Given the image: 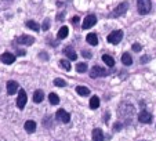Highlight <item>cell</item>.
I'll list each match as a JSON object with an SVG mask.
<instances>
[{"label":"cell","mask_w":156,"mask_h":141,"mask_svg":"<svg viewBox=\"0 0 156 141\" xmlns=\"http://www.w3.org/2000/svg\"><path fill=\"white\" fill-rule=\"evenodd\" d=\"M76 93L79 94V96H83V97H84V96H88V94H90V90H88L87 87H84V86H77Z\"/></svg>","instance_id":"19"},{"label":"cell","mask_w":156,"mask_h":141,"mask_svg":"<svg viewBox=\"0 0 156 141\" xmlns=\"http://www.w3.org/2000/svg\"><path fill=\"white\" fill-rule=\"evenodd\" d=\"M119 129H120V123H116L115 125V130H119Z\"/></svg>","instance_id":"34"},{"label":"cell","mask_w":156,"mask_h":141,"mask_svg":"<svg viewBox=\"0 0 156 141\" xmlns=\"http://www.w3.org/2000/svg\"><path fill=\"white\" fill-rule=\"evenodd\" d=\"M123 39V32L122 31H113L108 35V42L112 44H118L120 43V40Z\"/></svg>","instance_id":"4"},{"label":"cell","mask_w":156,"mask_h":141,"mask_svg":"<svg viewBox=\"0 0 156 141\" xmlns=\"http://www.w3.org/2000/svg\"><path fill=\"white\" fill-rule=\"evenodd\" d=\"M17 90H18V83L15 82V80H10V82H7V93H9L10 96L15 94Z\"/></svg>","instance_id":"12"},{"label":"cell","mask_w":156,"mask_h":141,"mask_svg":"<svg viewBox=\"0 0 156 141\" xmlns=\"http://www.w3.org/2000/svg\"><path fill=\"white\" fill-rule=\"evenodd\" d=\"M55 116L59 122H62V123H68V122L71 121V115L65 111V109H58V112L55 114Z\"/></svg>","instance_id":"7"},{"label":"cell","mask_w":156,"mask_h":141,"mask_svg":"<svg viewBox=\"0 0 156 141\" xmlns=\"http://www.w3.org/2000/svg\"><path fill=\"white\" fill-rule=\"evenodd\" d=\"M122 62H123L126 67H130V65L133 64V58H131V56H130L129 53H124L123 56H122Z\"/></svg>","instance_id":"18"},{"label":"cell","mask_w":156,"mask_h":141,"mask_svg":"<svg viewBox=\"0 0 156 141\" xmlns=\"http://www.w3.org/2000/svg\"><path fill=\"white\" fill-rule=\"evenodd\" d=\"M102 60H104V62H105L108 67H113V65H115V60H113V57L108 56V54H104Z\"/></svg>","instance_id":"21"},{"label":"cell","mask_w":156,"mask_h":141,"mask_svg":"<svg viewBox=\"0 0 156 141\" xmlns=\"http://www.w3.org/2000/svg\"><path fill=\"white\" fill-rule=\"evenodd\" d=\"M76 70L79 72V74H84L86 70H87V65H86L84 62H77L76 64Z\"/></svg>","instance_id":"23"},{"label":"cell","mask_w":156,"mask_h":141,"mask_svg":"<svg viewBox=\"0 0 156 141\" xmlns=\"http://www.w3.org/2000/svg\"><path fill=\"white\" fill-rule=\"evenodd\" d=\"M72 24H79V21H80V18H79V15H76V17H73L72 18Z\"/></svg>","instance_id":"29"},{"label":"cell","mask_w":156,"mask_h":141,"mask_svg":"<svg viewBox=\"0 0 156 141\" xmlns=\"http://www.w3.org/2000/svg\"><path fill=\"white\" fill-rule=\"evenodd\" d=\"M54 85L58 86V87H65L66 82H65L64 79H61V78H57V79H54Z\"/></svg>","instance_id":"26"},{"label":"cell","mask_w":156,"mask_h":141,"mask_svg":"<svg viewBox=\"0 0 156 141\" xmlns=\"http://www.w3.org/2000/svg\"><path fill=\"white\" fill-rule=\"evenodd\" d=\"M68 33H69L68 27H62L61 29L58 31V35H57V38H58L59 40H62V39H65L66 36H68Z\"/></svg>","instance_id":"17"},{"label":"cell","mask_w":156,"mask_h":141,"mask_svg":"<svg viewBox=\"0 0 156 141\" xmlns=\"http://www.w3.org/2000/svg\"><path fill=\"white\" fill-rule=\"evenodd\" d=\"M105 75H108V70H106L105 68H102V67H98V65L93 67V69L90 70V76H91L93 79H97V78L105 76Z\"/></svg>","instance_id":"3"},{"label":"cell","mask_w":156,"mask_h":141,"mask_svg":"<svg viewBox=\"0 0 156 141\" xmlns=\"http://www.w3.org/2000/svg\"><path fill=\"white\" fill-rule=\"evenodd\" d=\"M93 141H104V133L98 127L93 130Z\"/></svg>","instance_id":"13"},{"label":"cell","mask_w":156,"mask_h":141,"mask_svg":"<svg viewBox=\"0 0 156 141\" xmlns=\"http://www.w3.org/2000/svg\"><path fill=\"white\" fill-rule=\"evenodd\" d=\"M25 130H27V133H35L36 123L33 121H27L25 122Z\"/></svg>","instance_id":"16"},{"label":"cell","mask_w":156,"mask_h":141,"mask_svg":"<svg viewBox=\"0 0 156 141\" xmlns=\"http://www.w3.org/2000/svg\"><path fill=\"white\" fill-rule=\"evenodd\" d=\"M137 9H138L140 14H148L152 9V3H151V0H137Z\"/></svg>","instance_id":"1"},{"label":"cell","mask_w":156,"mask_h":141,"mask_svg":"<svg viewBox=\"0 0 156 141\" xmlns=\"http://www.w3.org/2000/svg\"><path fill=\"white\" fill-rule=\"evenodd\" d=\"M100 107V98L97 96H93L91 100H90V108L91 109H97Z\"/></svg>","instance_id":"20"},{"label":"cell","mask_w":156,"mask_h":141,"mask_svg":"<svg viewBox=\"0 0 156 141\" xmlns=\"http://www.w3.org/2000/svg\"><path fill=\"white\" fill-rule=\"evenodd\" d=\"M138 121L141 122V123H151V122H152V115L147 111H141L138 115Z\"/></svg>","instance_id":"10"},{"label":"cell","mask_w":156,"mask_h":141,"mask_svg":"<svg viewBox=\"0 0 156 141\" xmlns=\"http://www.w3.org/2000/svg\"><path fill=\"white\" fill-rule=\"evenodd\" d=\"M95 24H97V17L95 15H87V17L84 18V21H83V29H88V28L94 27Z\"/></svg>","instance_id":"6"},{"label":"cell","mask_w":156,"mask_h":141,"mask_svg":"<svg viewBox=\"0 0 156 141\" xmlns=\"http://www.w3.org/2000/svg\"><path fill=\"white\" fill-rule=\"evenodd\" d=\"M83 57H86V58H90V57H91V53H90V51H83Z\"/></svg>","instance_id":"30"},{"label":"cell","mask_w":156,"mask_h":141,"mask_svg":"<svg viewBox=\"0 0 156 141\" xmlns=\"http://www.w3.org/2000/svg\"><path fill=\"white\" fill-rule=\"evenodd\" d=\"M27 27L29 28V29H33V31H39V29H40L39 24L35 22V21H27Z\"/></svg>","instance_id":"24"},{"label":"cell","mask_w":156,"mask_h":141,"mask_svg":"<svg viewBox=\"0 0 156 141\" xmlns=\"http://www.w3.org/2000/svg\"><path fill=\"white\" fill-rule=\"evenodd\" d=\"M59 65H61V68H64L65 70L71 69V62H69V60H61V61H59Z\"/></svg>","instance_id":"25"},{"label":"cell","mask_w":156,"mask_h":141,"mask_svg":"<svg viewBox=\"0 0 156 141\" xmlns=\"http://www.w3.org/2000/svg\"><path fill=\"white\" fill-rule=\"evenodd\" d=\"M127 9H129V3H127V2H123V3H120L112 13H111V14H109V17H113V18L120 17V15L126 14Z\"/></svg>","instance_id":"2"},{"label":"cell","mask_w":156,"mask_h":141,"mask_svg":"<svg viewBox=\"0 0 156 141\" xmlns=\"http://www.w3.org/2000/svg\"><path fill=\"white\" fill-rule=\"evenodd\" d=\"M48 28H50V20H48V18H46V20L43 21V24H41V29H43V31H48Z\"/></svg>","instance_id":"27"},{"label":"cell","mask_w":156,"mask_h":141,"mask_svg":"<svg viewBox=\"0 0 156 141\" xmlns=\"http://www.w3.org/2000/svg\"><path fill=\"white\" fill-rule=\"evenodd\" d=\"M15 42H17L18 44H22V46H30V44H33V42H35V38L28 36V35H22V36H20V38H17Z\"/></svg>","instance_id":"8"},{"label":"cell","mask_w":156,"mask_h":141,"mask_svg":"<svg viewBox=\"0 0 156 141\" xmlns=\"http://www.w3.org/2000/svg\"><path fill=\"white\" fill-rule=\"evenodd\" d=\"M40 58H46V61H47L48 54H47V53H40Z\"/></svg>","instance_id":"31"},{"label":"cell","mask_w":156,"mask_h":141,"mask_svg":"<svg viewBox=\"0 0 156 141\" xmlns=\"http://www.w3.org/2000/svg\"><path fill=\"white\" fill-rule=\"evenodd\" d=\"M64 54L66 56V58H68L69 61H73V60L77 58L76 51H75L72 47H66V49H64Z\"/></svg>","instance_id":"11"},{"label":"cell","mask_w":156,"mask_h":141,"mask_svg":"<svg viewBox=\"0 0 156 141\" xmlns=\"http://www.w3.org/2000/svg\"><path fill=\"white\" fill-rule=\"evenodd\" d=\"M48 101H50V104H53V105H57V104H59V97L55 93H50L48 94Z\"/></svg>","instance_id":"22"},{"label":"cell","mask_w":156,"mask_h":141,"mask_svg":"<svg viewBox=\"0 0 156 141\" xmlns=\"http://www.w3.org/2000/svg\"><path fill=\"white\" fill-rule=\"evenodd\" d=\"M131 49H133V50H134V51H136V53H140V51H141V49H142V47H141V44H140V43H134V44H133V47H131Z\"/></svg>","instance_id":"28"},{"label":"cell","mask_w":156,"mask_h":141,"mask_svg":"<svg viewBox=\"0 0 156 141\" xmlns=\"http://www.w3.org/2000/svg\"><path fill=\"white\" fill-rule=\"evenodd\" d=\"M86 40H87L88 44H91V46H97L98 44V38L95 33H88V35L86 36Z\"/></svg>","instance_id":"15"},{"label":"cell","mask_w":156,"mask_h":141,"mask_svg":"<svg viewBox=\"0 0 156 141\" xmlns=\"http://www.w3.org/2000/svg\"><path fill=\"white\" fill-rule=\"evenodd\" d=\"M43 100H44V93L41 90H36L35 93H33V103L40 104Z\"/></svg>","instance_id":"14"},{"label":"cell","mask_w":156,"mask_h":141,"mask_svg":"<svg viewBox=\"0 0 156 141\" xmlns=\"http://www.w3.org/2000/svg\"><path fill=\"white\" fill-rule=\"evenodd\" d=\"M148 61H149V57H142V58H141L142 64H144V62H148Z\"/></svg>","instance_id":"32"},{"label":"cell","mask_w":156,"mask_h":141,"mask_svg":"<svg viewBox=\"0 0 156 141\" xmlns=\"http://www.w3.org/2000/svg\"><path fill=\"white\" fill-rule=\"evenodd\" d=\"M0 60H2V62L6 65H11L12 62L15 61V56L11 53H3L2 56H0Z\"/></svg>","instance_id":"9"},{"label":"cell","mask_w":156,"mask_h":141,"mask_svg":"<svg viewBox=\"0 0 156 141\" xmlns=\"http://www.w3.org/2000/svg\"><path fill=\"white\" fill-rule=\"evenodd\" d=\"M27 101H28V96L25 93V90L21 89L20 93H18V98H17V107L20 109H24L25 105H27Z\"/></svg>","instance_id":"5"},{"label":"cell","mask_w":156,"mask_h":141,"mask_svg":"<svg viewBox=\"0 0 156 141\" xmlns=\"http://www.w3.org/2000/svg\"><path fill=\"white\" fill-rule=\"evenodd\" d=\"M17 54H18V56H25V51L24 50H18Z\"/></svg>","instance_id":"33"}]
</instances>
